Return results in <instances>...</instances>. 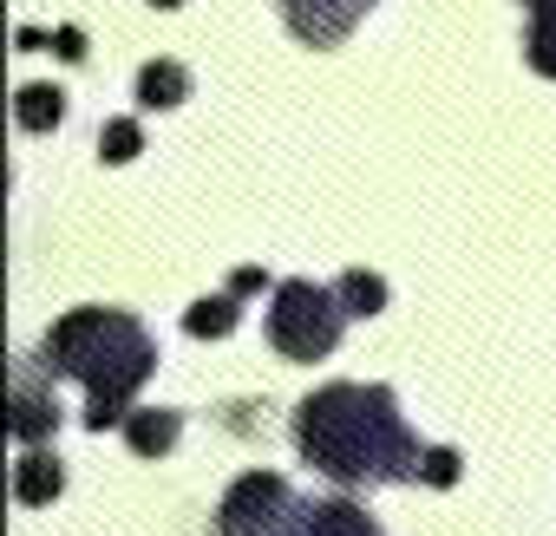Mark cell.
I'll return each instance as SVG.
<instances>
[{"label":"cell","mask_w":556,"mask_h":536,"mask_svg":"<svg viewBox=\"0 0 556 536\" xmlns=\"http://www.w3.org/2000/svg\"><path fill=\"white\" fill-rule=\"evenodd\" d=\"M295 445L302 458L348 484V490H380V484H413L419 477V445L400 419V399L387 386L334 380L295 406Z\"/></svg>","instance_id":"obj_1"},{"label":"cell","mask_w":556,"mask_h":536,"mask_svg":"<svg viewBox=\"0 0 556 536\" xmlns=\"http://www.w3.org/2000/svg\"><path fill=\"white\" fill-rule=\"evenodd\" d=\"M40 360L86 386V432H105L131 419V399L157 367V341L125 308H73L47 328Z\"/></svg>","instance_id":"obj_2"},{"label":"cell","mask_w":556,"mask_h":536,"mask_svg":"<svg viewBox=\"0 0 556 536\" xmlns=\"http://www.w3.org/2000/svg\"><path fill=\"white\" fill-rule=\"evenodd\" d=\"M216 536H380V523L348 497L302 503L289 477L242 471L216 503Z\"/></svg>","instance_id":"obj_3"},{"label":"cell","mask_w":556,"mask_h":536,"mask_svg":"<svg viewBox=\"0 0 556 536\" xmlns=\"http://www.w3.org/2000/svg\"><path fill=\"white\" fill-rule=\"evenodd\" d=\"M341 328H348V308L334 289L321 282H282L268 302V347L282 360H328L341 347Z\"/></svg>","instance_id":"obj_4"},{"label":"cell","mask_w":556,"mask_h":536,"mask_svg":"<svg viewBox=\"0 0 556 536\" xmlns=\"http://www.w3.org/2000/svg\"><path fill=\"white\" fill-rule=\"evenodd\" d=\"M53 380L60 373L47 360H21L14 367V412H8V425H14L21 445H47L60 432V393H53Z\"/></svg>","instance_id":"obj_5"},{"label":"cell","mask_w":556,"mask_h":536,"mask_svg":"<svg viewBox=\"0 0 556 536\" xmlns=\"http://www.w3.org/2000/svg\"><path fill=\"white\" fill-rule=\"evenodd\" d=\"M275 8H282L289 34H295L302 47H341V40L367 21L374 0H275Z\"/></svg>","instance_id":"obj_6"},{"label":"cell","mask_w":556,"mask_h":536,"mask_svg":"<svg viewBox=\"0 0 556 536\" xmlns=\"http://www.w3.org/2000/svg\"><path fill=\"white\" fill-rule=\"evenodd\" d=\"M60 490H66V464H60V451L27 445V451H21V464H14V503L40 510V503H53Z\"/></svg>","instance_id":"obj_7"},{"label":"cell","mask_w":556,"mask_h":536,"mask_svg":"<svg viewBox=\"0 0 556 536\" xmlns=\"http://www.w3.org/2000/svg\"><path fill=\"white\" fill-rule=\"evenodd\" d=\"M177 438H184V412H170V406H138V412L125 419V445H131L138 458H164Z\"/></svg>","instance_id":"obj_8"},{"label":"cell","mask_w":556,"mask_h":536,"mask_svg":"<svg viewBox=\"0 0 556 536\" xmlns=\"http://www.w3.org/2000/svg\"><path fill=\"white\" fill-rule=\"evenodd\" d=\"M190 99V73L177 66V60H144L138 66V105L144 112H170V105H184Z\"/></svg>","instance_id":"obj_9"},{"label":"cell","mask_w":556,"mask_h":536,"mask_svg":"<svg viewBox=\"0 0 556 536\" xmlns=\"http://www.w3.org/2000/svg\"><path fill=\"white\" fill-rule=\"evenodd\" d=\"M242 328V295H203L184 308V334L190 341H229Z\"/></svg>","instance_id":"obj_10"},{"label":"cell","mask_w":556,"mask_h":536,"mask_svg":"<svg viewBox=\"0 0 556 536\" xmlns=\"http://www.w3.org/2000/svg\"><path fill=\"white\" fill-rule=\"evenodd\" d=\"M14 118H21V131L47 138V131H60V125H66V92H60V86H21Z\"/></svg>","instance_id":"obj_11"},{"label":"cell","mask_w":556,"mask_h":536,"mask_svg":"<svg viewBox=\"0 0 556 536\" xmlns=\"http://www.w3.org/2000/svg\"><path fill=\"white\" fill-rule=\"evenodd\" d=\"M530 8V34H523V53L543 79H556V0H523Z\"/></svg>","instance_id":"obj_12"},{"label":"cell","mask_w":556,"mask_h":536,"mask_svg":"<svg viewBox=\"0 0 556 536\" xmlns=\"http://www.w3.org/2000/svg\"><path fill=\"white\" fill-rule=\"evenodd\" d=\"M334 295H341V308H348V315H361V321L387 308V282L374 276V268H348V276L334 282Z\"/></svg>","instance_id":"obj_13"},{"label":"cell","mask_w":556,"mask_h":536,"mask_svg":"<svg viewBox=\"0 0 556 536\" xmlns=\"http://www.w3.org/2000/svg\"><path fill=\"white\" fill-rule=\"evenodd\" d=\"M144 151V125L138 118H105V131H99V157L105 164H131Z\"/></svg>","instance_id":"obj_14"},{"label":"cell","mask_w":556,"mask_h":536,"mask_svg":"<svg viewBox=\"0 0 556 536\" xmlns=\"http://www.w3.org/2000/svg\"><path fill=\"white\" fill-rule=\"evenodd\" d=\"M458 471H465V458H458L452 445H432V451L419 458V484H432V490H452Z\"/></svg>","instance_id":"obj_15"},{"label":"cell","mask_w":556,"mask_h":536,"mask_svg":"<svg viewBox=\"0 0 556 536\" xmlns=\"http://www.w3.org/2000/svg\"><path fill=\"white\" fill-rule=\"evenodd\" d=\"M275 289H282V282H268V268H236V276H229V295H275Z\"/></svg>","instance_id":"obj_16"},{"label":"cell","mask_w":556,"mask_h":536,"mask_svg":"<svg viewBox=\"0 0 556 536\" xmlns=\"http://www.w3.org/2000/svg\"><path fill=\"white\" fill-rule=\"evenodd\" d=\"M53 53H60L66 66H86V34H79V27H60V34H53Z\"/></svg>","instance_id":"obj_17"},{"label":"cell","mask_w":556,"mask_h":536,"mask_svg":"<svg viewBox=\"0 0 556 536\" xmlns=\"http://www.w3.org/2000/svg\"><path fill=\"white\" fill-rule=\"evenodd\" d=\"M151 8H184V0H151Z\"/></svg>","instance_id":"obj_18"}]
</instances>
